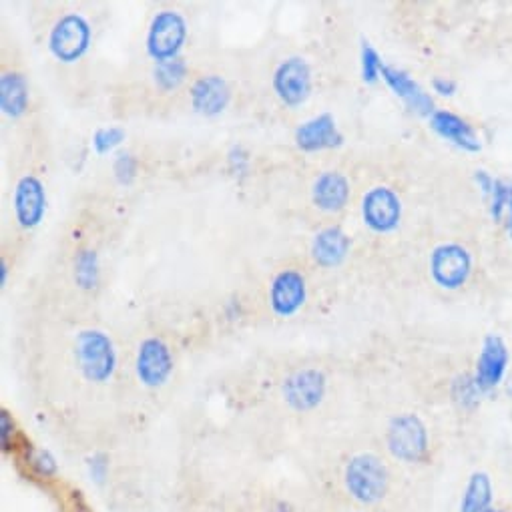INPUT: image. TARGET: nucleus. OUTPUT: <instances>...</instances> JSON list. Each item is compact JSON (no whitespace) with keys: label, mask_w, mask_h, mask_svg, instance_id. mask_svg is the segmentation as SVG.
Segmentation results:
<instances>
[{"label":"nucleus","mask_w":512,"mask_h":512,"mask_svg":"<svg viewBox=\"0 0 512 512\" xmlns=\"http://www.w3.org/2000/svg\"><path fill=\"white\" fill-rule=\"evenodd\" d=\"M344 484L356 502L372 506L386 498L390 488V472L380 456L362 452L352 456L346 464Z\"/></svg>","instance_id":"f257e3e1"},{"label":"nucleus","mask_w":512,"mask_h":512,"mask_svg":"<svg viewBox=\"0 0 512 512\" xmlns=\"http://www.w3.org/2000/svg\"><path fill=\"white\" fill-rule=\"evenodd\" d=\"M79 370L89 382L103 384L117 370V352L111 338L101 330H83L75 342Z\"/></svg>","instance_id":"f03ea898"},{"label":"nucleus","mask_w":512,"mask_h":512,"mask_svg":"<svg viewBox=\"0 0 512 512\" xmlns=\"http://www.w3.org/2000/svg\"><path fill=\"white\" fill-rule=\"evenodd\" d=\"M386 444L390 454L406 464L424 462L430 450V438L426 424L416 414H398L390 420L386 432Z\"/></svg>","instance_id":"7ed1b4c3"},{"label":"nucleus","mask_w":512,"mask_h":512,"mask_svg":"<svg viewBox=\"0 0 512 512\" xmlns=\"http://www.w3.org/2000/svg\"><path fill=\"white\" fill-rule=\"evenodd\" d=\"M187 41V23L177 11H161L153 17L147 33V53L155 63L179 57Z\"/></svg>","instance_id":"20e7f679"},{"label":"nucleus","mask_w":512,"mask_h":512,"mask_svg":"<svg viewBox=\"0 0 512 512\" xmlns=\"http://www.w3.org/2000/svg\"><path fill=\"white\" fill-rule=\"evenodd\" d=\"M91 45V25L85 17L69 13L61 17L49 37L51 53L63 63L79 61Z\"/></svg>","instance_id":"39448f33"},{"label":"nucleus","mask_w":512,"mask_h":512,"mask_svg":"<svg viewBox=\"0 0 512 512\" xmlns=\"http://www.w3.org/2000/svg\"><path fill=\"white\" fill-rule=\"evenodd\" d=\"M470 253L458 243H442L432 251L430 274L434 282L446 290L460 288L470 274Z\"/></svg>","instance_id":"423d86ee"},{"label":"nucleus","mask_w":512,"mask_h":512,"mask_svg":"<svg viewBox=\"0 0 512 512\" xmlns=\"http://www.w3.org/2000/svg\"><path fill=\"white\" fill-rule=\"evenodd\" d=\"M274 91L288 107L302 105L312 93V69L302 57H290L274 73Z\"/></svg>","instance_id":"0eeeda50"},{"label":"nucleus","mask_w":512,"mask_h":512,"mask_svg":"<svg viewBox=\"0 0 512 512\" xmlns=\"http://www.w3.org/2000/svg\"><path fill=\"white\" fill-rule=\"evenodd\" d=\"M137 378L147 388H161L173 372V356L161 338H147L141 342L135 362Z\"/></svg>","instance_id":"6e6552de"},{"label":"nucleus","mask_w":512,"mask_h":512,"mask_svg":"<svg viewBox=\"0 0 512 512\" xmlns=\"http://www.w3.org/2000/svg\"><path fill=\"white\" fill-rule=\"evenodd\" d=\"M364 223L378 233H388L398 227L402 217L400 197L390 187H372L362 201Z\"/></svg>","instance_id":"1a4fd4ad"},{"label":"nucleus","mask_w":512,"mask_h":512,"mask_svg":"<svg viewBox=\"0 0 512 512\" xmlns=\"http://www.w3.org/2000/svg\"><path fill=\"white\" fill-rule=\"evenodd\" d=\"M324 396L326 376L316 368L300 370L284 382V398L298 412L314 410L324 400Z\"/></svg>","instance_id":"9d476101"},{"label":"nucleus","mask_w":512,"mask_h":512,"mask_svg":"<svg viewBox=\"0 0 512 512\" xmlns=\"http://www.w3.org/2000/svg\"><path fill=\"white\" fill-rule=\"evenodd\" d=\"M13 203L19 225L25 229L37 227L47 211V191L43 181L35 175L21 177L15 187Z\"/></svg>","instance_id":"9b49d317"},{"label":"nucleus","mask_w":512,"mask_h":512,"mask_svg":"<svg viewBox=\"0 0 512 512\" xmlns=\"http://www.w3.org/2000/svg\"><path fill=\"white\" fill-rule=\"evenodd\" d=\"M508 368V350L502 338L498 336H486L480 356L476 360L474 370V382L480 388L482 394L492 392L500 382L504 380Z\"/></svg>","instance_id":"f8f14e48"},{"label":"nucleus","mask_w":512,"mask_h":512,"mask_svg":"<svg viewBox=\"0 0 512 512\" xmlns=\"http://www.w3.org/2000/svg\"><path fill=\"white\" fill-rule=\"evenodd\" d=\"M306 302V278L296 270L280 272L270 288V304L276 316L290 318Z\"/></svg>","instance_id":"ddd939ff"},{"label":"nucleus","mask_w":512,"mask_h":512,"mask_svg":"<svg viewBox=\"0 0 512 512\" xmlns=\"http://www.w3.org/2000/svg\"><path fill=\"white\" fill-rule=\"evenodd\" d=\"M191 107L205 117H215L223 113L231 101V89L227 81L219 75L199 77L191 87Z\"/></svg>","instance_id":"4468645a"},{"label":"nucleus","mask_w":512,"mask_h":512,"mask_svg":"<svg viewBox=\"0 0 512 512\" xmlns=\"http://www.w3.org/2000/svg\"><path fill=\"white\" fill-rule=\"evenodd\" d=\"M344 143V135L340 133L336 119L330 113H322L296 129V145L302 151H322L334 149Z\"/></svg>","instance_id":"2eb2a0df"},{"label":"nucleus","mask_w":512,"mask_h":512,"mask_svg":"<svg viewBox=\"0 0 512 512\" xmlns=\"http://www.w3.org/2000/svg\"><path fill=\"white\" fill-rule=\"evenodd\" d=\"M380 75H382V79L390 85V89H392L400 99L406 101V105H408L412 111H416L418 115H430V117H432V113H434V103H432L430 95H428L414 79H410L408 73L384 65L382 71H380Z\"/></svg>","instance_id":"dca6fc26"},{"label":"nucleus","mask_w":512,"mask_h":512,"mask_svg":"<svg viewBox=\"0 0 512 512\" xmlns=\"http://www.w3.org/2000/svg\"><path fill=\"white\" fill-rule=\"evenodd\" d=\"M350 237L340 227H326L316 233L312 241V255L314 262L322 268H336L340 266L350 251Z\"/></svg>","instance_id":"f3484780"},{"label":"nucleus","mask_w":512,"mask_h":512,"mask_svg":"<svg viewBox=\"0 0 512 512\" xmlns=\"http://www.w3.org/2000/svg\"><path fill=\"white\" fill-rule=\"evenodd\" d=\"M312 199L318 209L334 213L346 207L350 199V181L338 171L322 173L312 189Z\"/></svg>","instance_id":"a211bd4d"},{"label":"nucleus","mask_w":512,"mask_h":512,"mask_svg":"<svg viewBox=\"0 0 512 512\" xmlns=\"http://www.w3.org/2000/svg\"><path fill=\"white\" fill-rule=\"evenodd\" d=\"M430 127L444 139L452 141L464 151H480V141L474 129L458 115L450 111H434L430 117Z\"/></svg>","instance_id":"6ab92c4d"},{"label":"nucleus","mask_w":512,"mask_h":512,"mask_svg":"<svg viewBox=\"0 0 512 512\" xmlns=\"http://www.w3.org/2000/svg\"><path fill=\"white\" fill-rule=\"evenodd\" d=\"M494 506V484L488 472L476 470L468 476L458 512H488Z\"/></svg>","instance_id":"aec40b11"},{"label":"nucleus","mask_w":512,"mask_h":512,"mask_svg":"<svg viewBox=\"0 0 512 512\" xmlns=\"http://www.w3.org/2000/svg\"><path fill=\"white\" fill-rule=\"evenodd\" d=\"M0 107H3L5 115L13 119L25 115L29 107V83L25 75L9 71L0 77Z\"/></svg>","instance_id":"412c9836"},{"label":"nucleus","mask_w":512,"mask_h":512,"mask_svg":"<svg viewBox=\"0 0 512 512\" xmlns=\"http://www.w3.org/2000/svg\"><path fill=\"white\" fill-rule=\"evenodd\" d=\"M75 282L81 290H95L99 284V255L95 249H79L75 255Z\"/></svg>","instance_id":"4be33fe9"},{"label":"nucleus","mask_w":512,"mask_h":512,"mask_svg":"<svg viewBox=\"0 0 512 512\" xmlns=\"http://www.w3.org/2000/svg\"><path fill=\"white\" fill-rule=\"evenodd\" d=\"M153 77L155 83L161 91H173L177 89L185 77H187V63L181 57L169 59V61H161L155 65L153 69Z\"/></svg>","instance_id":"5701e85b"},{"label":"nucleus","mask_w":512,"mask_h":512,"mask_svg":"<svg viewBox=\"0 0 512 512\" xmlns=\"http://www.w3.org/2000/svg\"><path fill=\"white\" fill-rule=\"evenodd\" d=\"M452 396L454 400L462 406V408H474L478 402H480V388L476 386L474 382V376H464V378H458L454 382V388H452Z\"/></svg>","instance_id":"b1692460"},{"label":"nucleus","mask_w":512,"mask_h":512,"mask_svg":"<svg viewBox=\"0 0 512 512\" xmlns=\"http://www.w3.org/2000/svg\"><path fill=\"white\" fill-rule=\"evenodd\" d=\"M123 141H125V131L121 127H103V129H97L93 135V147L97 153H109Z\"/></svg>","instance_id":"393cba45"},{"label":"nucleus","mask_w":512,"mask_h":512,"mask_svg":"<svg viewBox=\"0 0 512 512\" xmlns=\"http://www.w3.org/2000/svg\"><path fill=\"white\" fill-rule=\"evenodd\" d=\"M382 61H380V55L378 51L370 45V43H362V79L366 83H376L378 77H380V71H382Z\"/></svg>","instance_id":"a878e982"},{"label":"nucleus","mask_w":512,"mask_h":512,"mask_svg":"<svg viewBox=\"0 0 512 512\" xmlns=\"http://www.w3.org/2000/svg\"><path fill=\"white\" fill-rule=\"evenodd\" d=\"M492 205H490V213L494 217V221H500L506 213V205L510 201L512 195V183L504 181V179H496L494 181V189H492Z\"/></svg>","instance_id":"bb28decb"},{"label":"nucleus","mask_w":512,"mask_h":512,"mask_svg":"<svg viewBox=\"0 0 512 512\" xmlns=\"http://www.w3.org/2000/svg\"><path fill=\"white\" fill-rule=\"evenodd\" d=\"M29 464L43 478H51V476H55L59 472L57 458L49 450H31Z\"/></svg>","instance_id":"cd10ccee"},{"label":"nucleus","mask_w":512,"mask_h":512,"mask_svg":"<svg viewBox=\"0 0 512 512\" xmlns=\"http://www.w3.org/2000/svg\"><path fill=\"white\" fill-rule=\"evenodd\" d=\"M137 167H139V163L131 153H119L115 163H113V171H115L117 181L123 183V185L133 183V179L137 177Z\"/></svg>","instance_id":"c85d7f7f"},{"label":"nucleus","mask_w":512,"mask_h":512,"mask_svg":"<svg viewBox=\"0 0 512 512\" xmlns=\"http://www.w3.org/2000/svg\"><path fill=\"white\" fill-rule=\"evenodd\" d=\"M89 474H91V480H95L97 484H103L105 478H107V472H109V456L103 454V452H97L89 458Z\"/></svg>","instance_id":"c756f323"},{"label":"nucleus","mask_w":512,"mask_h":512,"mask_svg":"<svg viewBox=\"0 0 512 512\" xmlns=\"http://www.w3.org/2000/svg\"><path fill=\"white\" fill-rule=\"evenodd\" d=\"M15 432H17V424L13 416L7 410H3V414H0V444H3L5 452L13 446Z\"/></svg>","instance_id":"7c9ffc66"},{"label":"nucleus","mask_w":512,"mask_h":512,"mask_svg":"<svg viewBox=\"0 0 512 512\" xmlns=\"http://www.w3.org/2000/svg\"><path fill=\"white\" fill-rule=\"evenodd\" d=\"M432 87H434V91L440 93V95H452V93L456 91V83L450 81V79H442V77H436V79L432 81Z\"/></svg>","instance_id":"2f4dec72"},{"label":"nucleus","mask_w":512,"mask_h":512,"mask_svg":"<svg viewBox=\"0 0 512 512\" xmlns=\"http://www.w3.org/2000/svg\"><path fill=\"white\" fill-rule=\"evenodd\" d=\"M474 179H476L478 187H480L484 193H488V195L492 193V189H494V181H496V179H492L486 171H476Z\"/></svg>","instance_id":"473e14b6"},{"label":"nucleus","mask_w":512,"mask_h":512,"mask_svg":"<svg viewBox=\"0 0 512 512\" xmlns=\"http://www.w3.org/2000/svg\"><path fill=\"white\" fill-rule=\"evenodd\" d=\"M7 274H9V268H7V262L0 260V284H7Z\"/></svg>","instance_id":"72a5a7b5"},{"label":"nucleus","mask_w":512,"mask_h":512,"mask_svg":"<svg viewBox=\"0 0 512 512\" xmlns=\"http://www.w3.org/2000/svg\"><path fill=\"white\" fill-rule=\"evenodd\" d=\"M488 512H506V510H502V508H498V506H492Z\"/></svg>","instance_id":"f704fd0d"}]
</instances>
